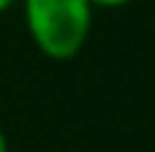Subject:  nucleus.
Here are the masks:
<instances>
[{
    "label": "nucleus",
    "instance_id": "nucleus-1",
    "mask_svg": "<svg viewBox=\"0 0 155 152\" xmlns=\"http://www.w3.org/2000/svg\"><path fill=\"white\" fill-rule=\"evenodd\" d=\"M25 27L35 49L57 63L74 60L93 33L90 0H22Z\"/></svg>",
    "mask_w": 155,
    "mask_h": 152
},
{
    "label": "nucleus",
    "instance_id": "nucleus-2",
    "mask_svg": "<svg viewBox=\"0 0 155 152\" xmlns=\"http://www.w3.org/2000/svg\"><path fill=\"white\" fill-rule=\"evenodd\" d=\"M93 8H123V5H131L134 0H90Z\"/></svg>",
    "mask_w": 155,
    "mask_h": 152
},
{
    "label": "nucleus",
    "instance_id": "nucleus-3",
    "mask_svg": "<svg viewBox=\"0 0 155 152\" xmlns=\"http://www.w3.org/2000/svg\"><path fill=\"white\" fill-rule=\"evenodd\" d=\"M0 152H11V147H8V136H5L3 128H0Z\"/></svg>",
    "mask_w": 155,
    "mask_h": 152
},
{
    "label": "nucleus",
    "instance_id": "nucleus-4",
    "mask_svg": "<svg viewBox=\"0 0 155 152\" xmlns=\"http://www.w3.org/2000/svg\"><path fill=\"white\" fill-rule=\"evenodd\" d=\"M14 3H16V0H0V16H3V14H5V11H8Z\"/></svg>",
    "mask_w": 155,
    "mask_h": 152
}]
</instances>
